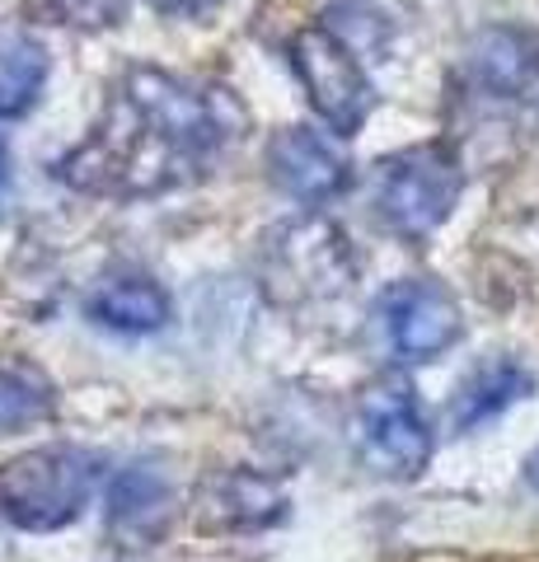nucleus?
<instances>
[{
    "label": "nucleus",
    "mask_w": 539,
    "mask_h": 562,
    "mask_svg": "<svg viewBox=\"0 0 539 562\" xmlns=\"http://www.w3.org/2000/svg\"><path fill=\"white\" fill-rule=\"evenodd\" d=\"M183 169H198L193 155L146 103H136L117 85L94 136L57 160V179L80 192H103V198H150L179 183Z\"/></svg>",
    "instance_id": "nucleus-1"
},
{
    "label": "nucleus",
    "mask_w": 539,
    "mask_h": 562,
    "mask_svg": "<svg viewBox=\"0 0 539 562\" xmlns=\"http://www.w3.org/2000/svg\"><path fill=\"white\" fill-rule=\"evenodd\" d=\"M99 460L76 446H43L0 464V516L14 530H61L90 506Z\"/></svg>",
    "instance_id": "nucleus-2"
},
{
    "label": "nucleus",
    "mask_w": 539,
    "mask_h": 562,
    "mask_svg": "<svg viewBox=\"0 0 539 562\" xmlns=\"http://www.w3.org/2000/svg\"><path fill=\"white\" fill-rule=\"evenodd\" d=\"M460 192H464V169L456 150L441 146V140H427V146H408L390 155V160H380L375 216L385 221L390 235L417 244L450 221Z\"/></svg>",
    "instance_id": "nucleus-3"
},
{
    "label": "nucleus",
    "mask_w": 539,
    "mask_h": 562,
    "mask_svg": "<svg viewBox=\"0 0 539 562\" xmlns=\"http://www.w3.org/2000/svg\"><path fill=\"white\" fill-rule=\"evenodd\" d=\"M287 61L301 80V90L310 99V109L319 113V122L334 136H357L371 117V76L361 57L343 38H334L324 24L295 29V38L287 43Z\"/></svg>",
    "instance_id": "nucleus-4"
},
{
    "label": "nucleus",
    "mask_w": 539,
    "mask_h": 562,
    "mask_svg": "<svg viewBox=\"0 0 539 562\" xmlns=\"http://www.w3.org/2000/svg\"><path fill=\"white\" fill-rule=\"evenodd\" d=\"M357 446L361 460L385 479H417L427 469L437 436H431V422L408 380H380L361 394Z\"/></svg>",
    "instance_id": "nucleus-5"
},
{
    "label": "nucleus",
    "mask_w": 539,
    "mask_h": 562,
    "mask_svg": "<svg viewBox=\"0 0 539 562\" xmlns=\"http://www.w3.org/2000/svg\"><path fill=\"white\" fill-rule=\"evenodd\" d=\"M380 324H385L394 357H404V361L441 357L446 347L460 342V328H464L456 295L431 277L394 281V286L380 295Z\"/></svg>",
    "instance_id": "nucleus-6"
},
{
    "label": "nucleus",
    "mask_w": 539,
    "mask_h": 562,
    "mask_svg": "<svg viewBox=\"0 0 539 562\" xmlns=\"http://www.w3.org/2000/svg\"><path fill=\"white\" fill-rule=\"evenodd\" d=\"M263 165L268 179L301 206H328L352 183V165L338 150V140L315 127H282L268 140Z\"/></svg>",
    "instance_id": "nucleus-7"
},
{
    "label": "nucleus",
    "mask_w": 539,
    "mask_h": 562,
    "mask_svg": "<svg viewBox=\"0 0 539 562\" xmlns=\"http://www.w3.org/2000/svg\"><path fill=\"white\" fill-rule=\"evenodd\" d=\"M464 70L489 99H520L539 80V38L526 24H489L469 38Z\"/></svg>",
    "instance_id": "nucleus-8"
},
{
    "label": "nucleus",
    "mask_w": 539,
    "mask_h": 562,
    "mask_svg": "<svg viewBox=\"0 0 539 562\" xmlns=\"http://www.w3.org/2000/svg\"><path fill=\"white\" fill-rule=\"evenodd\" d=\"M109 535L117 543H155L160 530L173 516V487L169 473L146 460V464H127L109 479Z\"/></svg>",
    "instance_id": "nucleus-9"
},
{
    "label": "nucleus",
    "mask_w": 539,
    "mask_h": 562,
    "mask_svg": "<svg viewBox=\"0 0 539 562\" xmlns=\"http://www.w3.org/2000/svg\"><path fill=\"white\" fill-rule=\"evenodd\" d=\"M85 314L90 324L123 338H150L173 319V301L150 272H109L85 295Z\"/></svg>",
    "instance_id": "nucleus-10"
},
{
    "label": "nucleus",
    "mask_w": 539,
    "mask_h": 562,
    "mask_svg": "<svg viewBox=\"0 0 539 562\" xmlns=\"http://www.w3.org/2000/svg\"><path fill=\"white\" fill-rule=\"evenodd\" d=\"M535 390V375L516 357H489L469 371L456 394H450V431H474L483 422H493L497 413H507L512 403H520Z\"/></svg>",
    "instance_id": "nucleus-11"
},
{
    "label": "nucleus",
    "mask_w": 539,
    "mask_h": 562,
    "mask_svg": "<svg viewBox=\"0 0 539 562\" xmlns=\"http://www.w3.org/2000/svg\"><path fill=\"white\" fill-rule=\"evenodd\" d=\"M206 506H212L206 525H221V530H263V525H277L287 516V492L272 479H263V473L235 469L225 479L206 483Z\"/></svg>",
    "instance_id": "nucleus-12"
},
{
    "label": "nucleus",
    "mask_w": 539,
    "mask_h": 562,
    "mask_svg": "<svg viewBox=\"0 0 539 562\" xmlns=\"http://www.w3.org/2000/svg\"><path fill=\"white\" fill-rule=\"evenodd\" d=\"M47 85V47L29 24H0V117H24L38 109Z\"/></svg>",
    "instance_id": "nucleus-13"
},
{
    "label": "nucleus",
    "mask_w": 539,
    "mask_h": 562,
    "mask_svg": "<svg viewBox=\"0 0 539 562\" xmlns=\"http://www.w3.org/2000/svg\"><path fill=\"white\" fill-rule=\"evenodd\" d=\"M57 408V394H52V380L38 366L24 361H0V431H20L43 422Z\"/></svg>",
    "instance_id": "nucleus-14"
},
{
    "label": "nucleus",
    "mask_w": 539,
    "mask_h": 562,
    "mask_svg": "<svg viewBox=\"0 0 539 562\" xmlns=\"http://www.w3.org/2000/svg\"><path fill=\"white\" fill-rule=\"evenodd\" d=\"M319 24L334 33V38H343L357 57H380V52L390 47V20L371 0H328Z\"/></svg>",
    "instance_id": "nucleus-15"
},
{
    "label": "nucleus",
    "mask_w": 539,
    "mask_h": 562,
    "mask_svg": "<svg viewBox=\"0 0 539 562\" xmlns=\"http://www.w3.org/2000/svg\"><path fill=\"white\" fill-rule=\"evenodd\" d=\"M33 14L47 24L109 29V24L123 20V0H33Z\"/></svg>",
    "instance_id": "nucleus-16"
},
{
    "label": "nucleus",
    "mask_w": 539,
    "mask_h": 562,
    "mask_svg": "<svg viewBox=\"0 0 539 562\" xmlns=\"http://www.w3.org/2000/svg\"><path fill=\"white\" fill-rule=\"evenodd\" d=\"M150 10H160V14H169V20H193V14H202V10H212L216 0H146Z\"/></svg>",
    "instance_id": "nucleus-17"
},
{
    "label": "nucleus",
    "mask_w": 539,
    "mask_h": 562,
    "mask_svg": "<svg viewBox=\"0 0 539 562\" xmlns=\"http://www.w3.org/2000/svg\"><path fill=\"white\" fill-rule=\"evenodd\" d=\"M5 206H10V150L0 140V216H5Z\"/></svg>",
    "instance_id": "nucleus-18"
},
{
    "label": "nucleus",
    "mask_w": 539,
    "mask_h": 562,
    "mask_svg": "<svg viewBox=\"0 0 539 562\" xmlns=\"http://www.w3.org/2000/svg\"><path fill=\"white\" fill-rule=\"evenodd\" d=\"M526 483H530V487L539 492V446L530 450V460H526Z\"/></svg>",
    "instance_id": "nucleus-19"
}]
</instances>
